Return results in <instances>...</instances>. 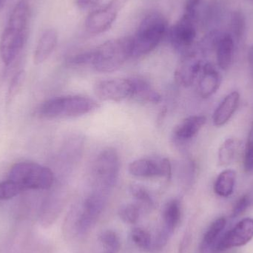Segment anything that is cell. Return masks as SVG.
<instances>
[{
	"instance_id": "d4e9b609",
	"label": "cell",
	"mask_w": 253,
	"mask_h": 253,
	"mask_svg": "<svg viewBox=\"0 0 253 253\" xmlns=\"http://www.w3.org/2000/svg\"><path fill=\"white\" fill-rule=\"evenodd\" d=\"M26 78V73L23 70L18 71L12 79L7 94V102L10 103L21 91Z\"/></svg>"
},
{
	"instance_id": "f1b7e54d",
	"label": "cell",
	"mask_w": 253,
	"mask_h": 253,
	"mask_svg": "<svg viewBox=\"0 0 253 253\" xmlns=\"http://www.w3.org/2000/svg\"><path fill=\"white\" fill-rule=\"evenodd\" d=\"M22 192V189L10 180L2 181L0 183V202L13 199Z\"/></svg>"
},
{
	"instance_id": "836d02e7",
	"label": "cell",
	"mask_w": 253,
	"mask_h": 253,
	"mask_svg": "<svg viewBox=\"0 0 253 253\" xmlns=\"http://www.w3.org/2000/svg\"><path fill=\"white\" fill-rule=\"evenodd\" d=\"M203 0H187L185 3V13L196 15V10Z\"/></svg>"
},
{
	"instance_id": "30bf717a",
	"label": "cell",
	"mask_w": 253,
	"mask_h": 253,
	"mask_svg": "<svg viewBox=\"0 0 253 253\" xmlns=\"http://www.w3.org/2000/svg\"><path fill=\"white\" fill-rule=\"evenodd\" d=\"M131 175L137 178L165 177L169 179L172 175V166L169 159H140L131 162L129 166Z\"/></svg>"
},
{
	"instance_id": "d6986e66",
	"label": "cell",
	"mask_w": 253,
	"mask_h": 253,
	"mask_svg": "<svg viewBox=\"0 0 253 253\" xmlns=\"http://www.w3.org/2000/svg\"><path fill=\"white\" fill-rule=\"evenodd\" d=\"M227 220L224 217L215 219L208 227L204 235L200 246V253H210L216 245L218 237L226 226Z\"/></svg>"
},
{
	"instance_id": "603a6c76",
	"label": "cell",
	"mask_w": 253,
	"mask_h": 253,
	"mask_svg": "<svg viewBox=\"0 0 253 253\" xmlns=\"http://www.w3.org/2000/svg\"><path fill=\"white\" fill-rule=\"evenodd\" d=\"M181 216V205L177 199L169 201L163 211V227L174 233Z\"/></svg>"
},
{
	"instance_id": "7402d4cb",
	"label": "cell",
	"mask_w": 253,
	"mask_h": 253,
	"mask_svg": "<svg viewBox=\"0 0 253 253\" xmlns=\"http://www.w3.org/2000/svg\"><path fill=\"white\" fill-rule=\"evenodd\" d=\"M236 171L231 169L223 170L217 177L214 184V192L221 197L231 196L234 191L236 181Z\"/></svg>"
},
{
	"instance_id": "7a4b0ae2",
	"label": "cell",
	"mask_w": 253,
	"mask_h": 253,
	"mask_svg": "<svg viewBox=\"0 0 253 253\" xmlns=\"http://www.w3.org/2000/svg\"><path fill=\"white\" fill-rule=\"evenodd\" d=\"M99 108L96 101L88 96H67L45 101L39 108V115L44 119L75 118L90 114Z\"/></svg>"
},
{
	"instance_id": "6da1fadb",
	"label": "cell",
	"mask_w": 253,
	"mask_h": 253,
	"mask_svg": "<svg viewBox=\"0 0 253 253\" xmlns=\"http://www.w3.org/2000/svg\"><path fill=\"white\" fill-rule=\"evenodd\" d=\"M168 23L165 16L154 12L146 16L131 37L132 57H141L157 47L168 32Z\"/></svg>"
},
{
	"instance_id": "e575fe53",
	"label": "cell",
	"mask_w": 253,
	"mask_h": 253,
	"mask_svg": "<svg viewBox=\"0 0 253 253\" xmlns=\"http://www.w3.org/2000/svg\"><path fill=\"white\" fill-rule=\"evenodd\" d=\"M100 0H77V4L80 7L86 8L97 4Z\"/></svg>"
},
{
	"instance_id": "44dd1931",
	"label": "cell",
	"mask_w": 253,
	"mask_h": 253,
	"mask_svg": "<svg viewBox=\"0 0 253 253\" xmlns=\"http://www.w3.org/2000/svg\"><path fill=\"white\" fill-rule=\"evenodd\" d=\"M132 82L134 90L132 98L152 104H159L162 101L161 95L147 82L141 79H132Z\"/></svg>"
},
{
	"instance_id": "8fae6325",
	"label": "cell",
	"mask_w": 253,
	"mask_h": 253,
	"mask_svg": "<svg viewBox=\"0 0 253 253\" xmlns=\"http://www.w3.org/2000/svg\"><path fill=\"white\" fill-rule=\"evenodd\" d=\"M120 5L119 0H113L90 13L85 22L87 31L92 34H102L108 31L118 16Z\"/></svg>"
},
{
	"instance_id": "484cf974",
	"label": "cell",
	"mask_w": 253,
	"mask_h": 253,
	"mask_svg": "<svg viewBox=\"0 0 253 253\" xmlns=\"http://www.w3.org/2000/svg\"><path fill=\"white\" fill-rule=\"evenodd\" d=\"M141 208L138 205L128 204L120 208L119 211L120 218L128 224H134L139 219Z\"/></svg>"
},
{
	"instance_id": "9a60e30c",
	"label": "cell",
	"mask_w": 253,
	"mask_h": 253,
	"mask_svg": "<svg viewBox=\"0 0 253 253\" xmlns=\"http://www.w3.org/2000/svg\"><path fill=\"white\" fill-rule=\"evenodd\" d=\"M202 65V62L193 56H187L175 71V81L179 85L184 87L192 85L200 74Z\"/></svg>"
},
{
	"instance_id": "277c9868",
	"label": "cell",
	"mask_w": 253,
	"mask_h": 253,
	"mask_svg": "<svg viewBox=\"0 0 253 253\" xmlns=\"http://www.w3.org/2000/svg\"><path fill=\"white\" fill-rule=\"evenodd\" d=\"M7 179L17 184L23 192L48 190L54 182V175L47 167L35 162H22L12 166Z\"/></svg>"
},
{
	"instance_id": "9c48e42d",
	"label": "cell",
	"mask_w": 253,
	"mask_h": 253,
	"mask_svg": "<svg viewBox=\"0 0 253 253\" xmlns=\"http://www.w3.org/2000/svg\"><path fill=\"white\" fill-rule=\"evenodd\" d=\"M253 239V218H244L217 242L215 250L222 252L232 248H240L249 243Z\"/></svg>"
},
{
	"instance_id": "ac0fdd59",
	"label": "cell",
	"mask_w": 253,
	"mask_h": 253,
	"mask_svg": "<svg viewBox=\"0 0 253 253\" xmlns=\"http://www.w3.org/2000/svg\"><path fill=\"white\" fill-rule=\"evenodd\" d=\"M234 56V41L230 34H224L217 44V63L221 70L227 71L233 63Z\"/></svg>"
},
{
	"instance_id": "cb8c5ba5",
	"label": "cell",
	"mask_w": 253,
	"mask_h": 253,
	"mask_svg": "<svg viewBox=\"0 0 253 253\" xmlns=\"http://www.w3.org/2000/svg\"><path fill=\"white\" fill-rule=\"evenodd\" d=\"M131 238L137 248L143 252L151 253L153 241L150 233L147 230L140 227H135L132 230Z\"/></svg>"
},
{
	"instance_id": "1f68e13d",
	"label": "cell",
	"mask_w": 253,
	"mask_h": 253,
	"mask_svg": "<svg viewBox=\"0 0 253 253\" xmlns=\"http://www.w3.org/2000/svg\"><path fill=\"white\" fill-rule=\"evenodd\" d=\"M244 168L247 172H251L253 171V126L245 148Z\"/></svg>"
},
{
	"instance_id": "52a82bcc",
	"label": "cell",
	"mask_w": 253,
	"mask_h": 253,
	"mask_svg": "<svg viewBox=\"0 0 253 253\" xmlns=\"http://www.w3.org/2000/svg\"><path fill=\"white\" fill-rule=\"evenodd\" d=\"M133 90L132 79L102 80L97 82L93 87L96 97L105 102H123L132 97Z\"/></svg>"
},
{
	"instance_id": "5b68a950",
	"label": "cell",
	"mask_w": 253,
	"mask_h": 253,
	"mask_svg": "<svg viewBox=\"0 0 253 253\" xmlns=\"http://www.w3.org/2000/svg\"><path fill=\"white\" fill-rule=\"evenodd\" d=\"M120 156L114 148L102 150L94 161L92 176L96 184L103 190H108L115 185L120 172Z\"/></svg>"
},
{
	"instance_id": "74e56055",
	"label": "cell",
	"mask_w": 253,
	"mask_h": 253,
	"mask_svg": "<svg viewBox=\"0 0 253 253\" xmlns=\"http://www.w3.org/2000/svg\"></svg>"
},
{
	"instance_id": "d6a6232c",
	"label": "cell",
	"mask_w": 253,
	"mask_h": 253,
	"mask_svg": "<svg viewBox=\"0 0 253 253\" xmlns=\"http://www.w3.org/2000/svg\"><path fill=\"white\" fill-rule=\"evenodd\" d=\"M250 204H251V199L248 195L241 196L235 203L230 217L234 218L242 215L249 208Z\"/></svg>"
},
{
	"instance_id": "e0dca14e",
	"label": "cell",
	"mask_w": 253,
	"mask_h": 253,
	"mask_svg": "<svg viewBox=\"0 0 253 253\" xmlns=\"http://www.w3.org/2000/svg\"><path fill=\"white\" fill-rule=\"evenodd\" d=\"M207 119L205 116H190L184 119L174 129V135L181 141L191 139L196 136L202 128L206 124Z\"/></svg>"
},
{
	"instance_id": "4dcf8cb0",
	"label": "cell",
	"mask_w": 253,
	"mask_h": 253,
	"mask_svg": "<svg viewBox=\"0 0 253 253\" xmlns=\"http://www.w3.org/2000/svg\"><path fill=\"white\" fill-rule=\"evenodd\" d=\"M246 27L245 16L241 11H235L232 16L231 29L238 40L243 36Z\"/></svg>"
},
{
	"instance_id": "3957f363",
	"label": "cell",
	"mask_w": 253,
	"mask_h": 253,
	"mask_svg": "<svg viewBox=\"0 0 253 253\" xmlns=\"http://www.w3.org/2000/svg\"><path fill=\"white\" fill-rule=\"evenodd\" d=\"M91 65L98 72L111 73L120 69L132 57L131 37L108 40L92 51Z\"/></svg>"
},
{
	"instance_id": "ffe728a7",
	"label": "cell",
	"mask_w": 253,
	"mask_h": 253,
	"mask_svg": "<svg viewBox=\"0 0 253 253\" xmlns=\"http://www.w3.org/2000/svg\"><path fill=\"white\" fill-rule=\"evenodd\" d=\"M241 147L242 141L239 138H227L218 149V163L219 166L231 165L237 158Z\"/></svg>"
},
{
	"instance_id": "ba28073f",
	"label": "cell",
	"mask_w": 253,
	"mask_h": 253,
	"mask_svg": "<svg viewBox=\"0 0 253 253\" xmlns=\"http://www.w3.org/2000/svg\"><path fill=\"white\" fill-rule=\"evenodd\" d=\"M105 199L100 193H93L83 203V211L76 223L79 235H84L96 224L105 207Z\"/></svg>"
},
{
	"instance_id": "7c38bea8",
	"label": "cell",
	"mask_w": 253,
	"mask_h": 253,
	"mask_svg": "<svg viewBox=\"0 0 253 253\" xmlns=\"http://www.w3.org/2000/svg\"><path fill=\"white\" fill-rule=\"evenodd\" d=\"M196 15L184 14L170 28L169 38L172 45L177 49H186L194 42L197 35Z\"/></svg>"
},
{
	"instance_id": "4316f807",
	"label": "cell",
	"mask_w": 253,
	"mask_h": 253,
	"mask_svg": "<svg viewBox=\"0 0 253 253\" xmlns=\"http://www.w3.org/2000/svg\"><path fill=\"white\" fill-rule=\"evenodd\" d=\"M99 241L110 252H117L121 248L120 237L117 233L113 230H108L102 232L99 235Z\"/></svg>"
},
{
	"instance_id": "83f0119b",
	"label": "cell",
	"mask_w": 253,
	"mask_h": 253,
	"mask_svg": "<svg viewBox=\"0 0 253 253\" xmlns=\"http://www.w3.org/2000/svg\"><path fill=\"white\" fill-rule=\"evenodd\" d=\"M130 193L137 202L139 203L138 206L145 208H150L153 206V200L150 193L141 185H132L130 187Z\"/></svg>"
},
{
	"instance_id": "4fadbf2b",
	"label": "cell",
	"mask_w": 253,
	"mask_h": 253,
	"mask_svg": "<svg viewBox=\"0 0 253 253\" xmlns=\"http://www.w3.org/2000/svg\"><path fill=\"white\" fill-rule=\"evenodd\" d=\"M200 78L198 84L199 95L204 99L211 97L215 94L221 83V76L216 68L211 63L202 65Z\"/></svg>"
},
{
	"instance_id": "d590c367",
	"label": "cell",
	"mask_w": 253,
	"mask_h": 253,
	"mask_svg": "<svg viewBox=\"0 0 253 253\" xmlns=\"http://www.w3.org/2000/svg\"><path fill=\"white\" fill-rule=\"evenodd\" d=\"M7 0H0V11L2 10L3 7L5 5Z\"/></svg>"
},
{
	"instance_id": "2e32d148",
	"label": "cell",
	"mask_w": 253,
	"mask_h": 253,
	"mask_svg": "<svg viewBox=\"0 0 253 253\" xmlns=\"http://www.w3.org/2000/svg\"><path fill=\"white\" fill-rule=\"evenodd\" d=\"M58 34L56 30H46L40 37L34 54V62L40 65L45 62L51 55L57 44Z\"/></svg>"
},
{
	"instance_id": "f546056e",
	"label": "cell",
	"mask_w": 253,
	"mask_h": 253,
	"mask_svg": "<svg viewBox=\"0 0 253 253\" xmlns=\"http://www.w3.org/2000/svg\"><path fill=\"white\" fill-rule=\"evenodd\" d=\"M173 233H171L169 230H167L165 227H162V229L158 232L154 241L153 242V248H152V253H157L160 252L168 245L169 239Z\"/></svg>"
},
{
	"instance_id": "8992f818",
	"label": "cell",
	"mask_w": 253,
	"mask_h": 253,
	"mask_svg": "<svg viewBox=\"0 0 253 253\" xmlns=\"http://www.w3.org/2000/svg\"><path fill=\"white\" fill-rule=\"evenodd\" d=\"M28 28L7 22L0 40V56L6 66H9L22 51L28 38Z\"/></svg>"
},
{
	"instance_id": "5bb4252c",
	"label": "cell",
	"mask_w": 253,
	"mask_h": 253,
	"mask_svg": "<svg viewBox=\"0 0 253 253\" xmlns=\"http://www.w3.org/2000/svg\"><path fill=\"white\" fill-rule=\"evenodd\" d=\"M240 102V93L233 91L228 93L220 102L212 117L214 126H225L238 109Z\"/></svg>"
},
{
	"instance_id": "8d00e7d4",
	"label": "cell",
	"mask_w": 253,
	"mask_h": 253,
	"mask_svg": "<svg viewBox=\"0 0 253 253\" xmlns=\"http://www.w3.org/2000/svg\"><path fill=\"white\" fill-rule=\"evenodd\" d=\"M104 253H114L110 252V251H108V252Z\"/></svg>"
}]
</instances>
